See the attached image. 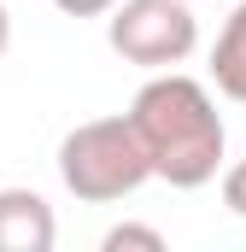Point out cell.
I'll use <instances>...</instances> for the list:
<instances>
[{"mask_svg":"<svg viewBox=\"0 0 246 252\" xmlns=\"http://www.w3.org/2000/svg\"><path fill=\"white\" fill-rule=\"evenodd\" d=\"M106 252H129V247H141V252H164V235L158 229H147V223H118V229H106V241H100Z\"/></svg>","mask_w":246,"mask_h":252,"instance_id":"cell-6","label":"cell"},{"mask_svg":"<svg viewBox=\"0 0 246 252\" xmlns=\"http://www.w3.org/2000/svg\"><path fill=\"white\" fill-rule=\"evenodd\" d=\"M129 124L141 129L153 153V176L170 188H205L223 176V112L205 82L182 70H153L141 94L129 100Z\"/></svg>","mask_w":246,"mask_h":252,"instance_id":"cell-1","label":"cell"},{"mask_svg":"<svg viewBox=\"0 0 246 252\" xmlns=\"http://www.w3.org/2000/svg\"><path fill=\"white\" fill-rule=\"evenodd\" d=\"M106 41L118 59L141 70H176L199 47L193 0H118L106 12Z\"/></svg>","mask_w":246,"mask_h":252,"instance_id":"cell-3","label":"cell"},{"mask_svg":"<svg viewBox=\"0 0 246 252\" xmlns=\"http://www.w3.org/2000/svg\"><path fill=\"white\" fill-rule=\"evenodd\" d=\"M6 47H12V12L0 6V59H6Z\"/></svg>","mask_w":246,"mask_h":252,"instance_id":"cell-9","label":"cell"},{"mask_svg":"<svg viewBox=\"0 0 246 252\" xmlns=\"http://www.w3.org/2000/svg\"><path fill=\"white\" fill-rule=\"evenodd\" d=\"M211 82H217L223 100H241L246 106V0L229 12L223 35H217V47H211Z\"/></svg>","mask_w":246,"mask_h":252,"instance_id":"cell-5","label":"cell"},{"mask_svg":"<svg viewBox=\"0 0 246 252\" xmlns=\"http://www.w3.org/2000/svg\"><path fill=\"white\" fill-rule=\"evenodd\" d=\"M59 223L35 188H0V252H53Z\"/></svg>","mask_w":246,"mask_h":252,"instance_id":"cell-4","label":"cell"},{"mask_svg":"<svg viewBox=\"0 0 246 252\" xmlns=\"http://www.w3.org/2000/svg\"><path fill=\"white\" fill-rule=\"evenodd\" d=\"M59 182L88 205H118L153 182V153L123 118H88L59 141Z\"/></svg>","mask_w":246,"mask_h":252,"instance_id":"cell-2","label":"cell"},{"mask_svg":"<svg viewBox=\"0 0 246 252\" xmlns=\"http://www.w3.org/2000/svg\"><path fill=\"white\" fill-rule=\"evenodd\" d=\"M223 205H229L235 217H246V158L223 164Z\"/></svg>","mask_w":246,"mask_h":252,"instance_id":"cell-7","label":"cell"},{"mask_svg":"<svg viewBox=\"0 0 246 252\" xmlns=\"http://www.w3.org/2000/svg\"><path fill=\"white\" fill-rule=\"evenodd\" d=\"M53 6H59L64 18H106L118 0H53Z\"/></svg>","mask_w":246,"mask_h":252,"instance_id":"cell-8","label":"cell"}]
</instances>
